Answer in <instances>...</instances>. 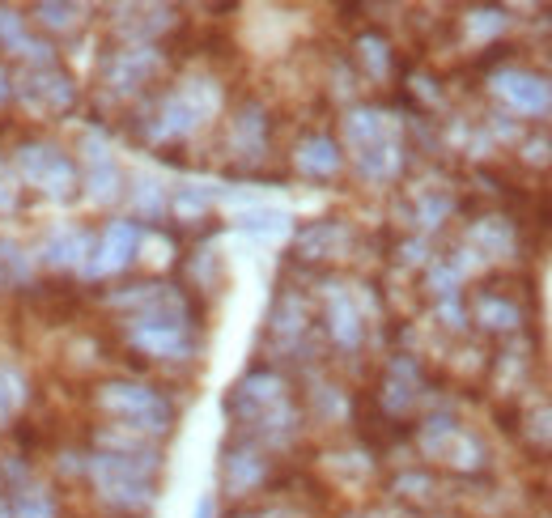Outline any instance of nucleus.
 Segmentation results:
<instances>
[{"label": "nucleus", "mask_w": 552, "mask_h": 518, "mask_svg": "<svg viewBox=\"0 0 552 518\" xmlns=\"http://www.w3.org/2000/svg\"><path fill=\"white\" fill-rule=\"evenodd\" d=\"M510 94L519 98L522 107H531V111H539V107L548 102V90H544L539 82H531V77H519V82L510 85Z\"/></svg>", "instance_id": "nucleus-1"}]
</instances>
